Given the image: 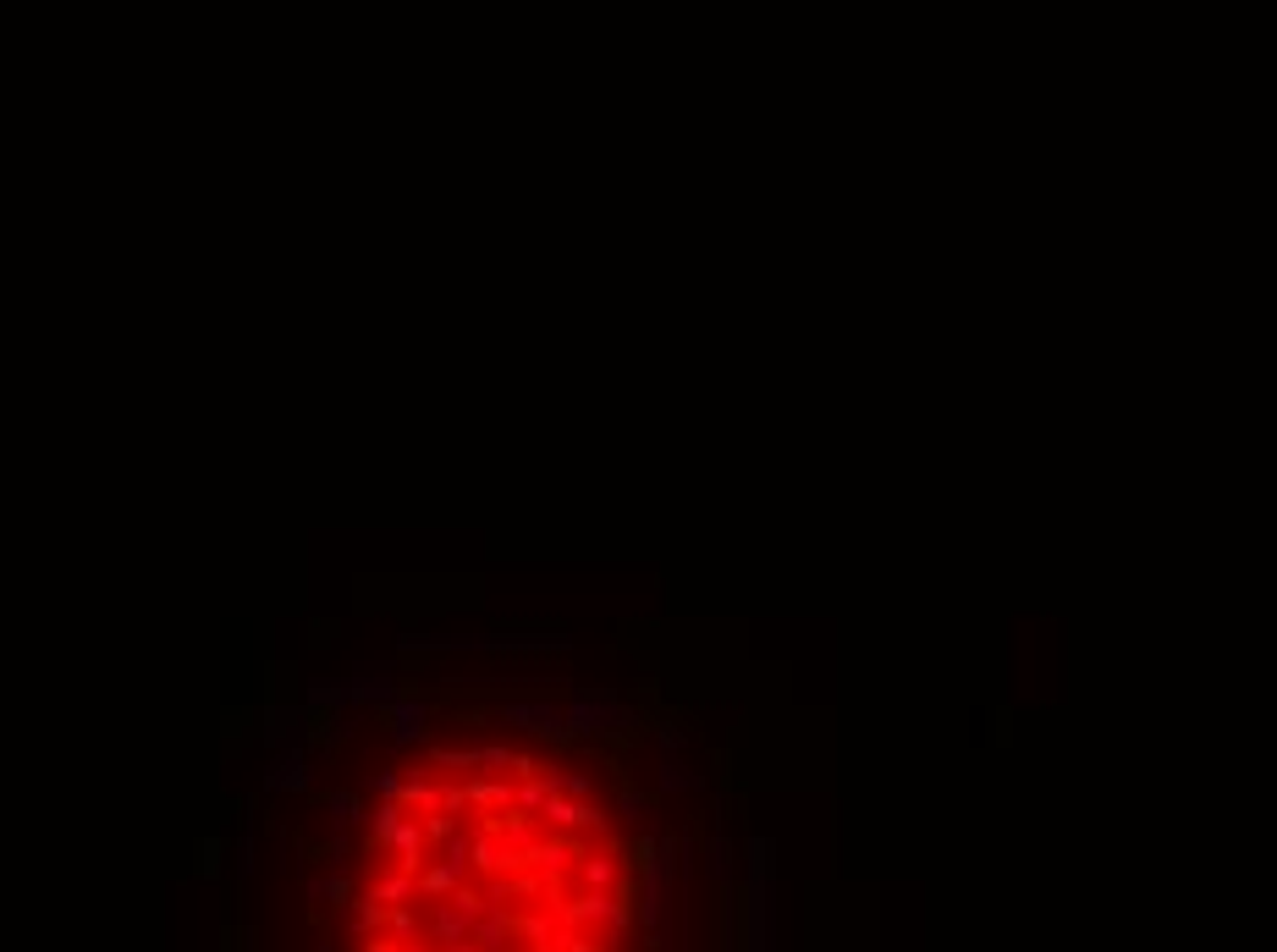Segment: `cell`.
Listing matches in <instances>:
<instances>
[{
    "label": "cell",
    "instance_id": "cell-9",
    "mask_svg": "<svg viewBox=\"0 0 1277 952\" xmlns=\"http://www.w3.org/2000/svg\"><path fill=\"white\" fill-rule=\"evenodd\" d=\"M688 787H699V777L683 760H661V793H688Z\"/></svg>",
    "mask_w": 1277,
    "mask_h": 952
},
{
    "label": "cell",
    "instance_id": "cell-12",
    "mask_svg": "<svg viewBox=\"0 0 1277 952\" xmlns=\"http://www.w3.org/2000/svg\"><path fill=\"white\" fill-rule=\"evenodd\" d=\"M617 809H623V820H645V799H639V793H623Z\"/></svg>",
    "mask_w": 1277,
    "mask_h": 952
},
{
    "label": "cell",
    "instance_id": "cell-8",
    "mask_svg": "<svg viewBox=\"0 0 1277 952\" xmlns=\"http://www.w3.org/2000/svg\"><path fill=\"white\" fill-rule=\"evenodd\" d=\"M325 809H331V826H336V837L353 832L358 820H364V809H358V793H347V787H341V793H331V799H325Z\"/></svg>",
    "mask_w": 1277,
    "mask_h": 952
},
{
    "label": "cell",
    "instance_id": "cell-11",
    "mask_svg": "<svg viewBox=\"0 0 1277 952\" xmlns=\"http://www.w3.org/2000/svg\"><path fill=\"white\" fill-rule=\"evenodd\" d=\"M655 744H661V754H666V760H678V754H683V744H688V738H683L678 727H655Z\"/></svg>",
    "mask_w": 1277,
    "mask_h": 952
},
{
    "label": "cell",
    "instance_id": "cell-6",
    "mask_svg": "<svg viewBox=\"0 0 1277 952\" xmlns=\"http://www.w3.org/2000/svg\"><path fill=\"white\" fill-rule=\"evenodd\" d=\"M314 782L308 777V760H303V748H287L281 760H275V771L265 777V787H281V793H303V787Z\"/></svg>",
    "mask_w": 1277,
    "mask_h": 952
},
{
    "label": "cell",
    "instance_id": "cell-4",
    "mask_svg": "<svg viewBox=\"0 0 1277 952\" xmlns=\"http://www.w3.org/2000/svg\"><path fill=\"white\" fill-rule=\"evenodd\" d=\"M386 732H392L397 744H419L425 738V721H430V699H413V694H397L386 711H380Z\"/></svg>",
    "mask_w": 1277,
    "mask_h": 952
},
{
    "label": "cell",
    "instance_id": "cell-5",
    "mask_svg": "<svg viewBox=\"0 0 1277 952\" xmlns=\"http://www.w3.org/2000/svg\"><path fill=\"white\" fill-rule=\"evenodd\" d=\"M308 721H314V711H308V705H271V711H265V738L281 748L292 732H303Z\"/></svg>",
    "mask_w": 1277,
    "mask_h": 952
},
{
    "label": "cell",
    "instance_id": "cell-1",
    "mask_svg": "<svg viewBox=\"0 0 1277 952\" xmlns=\"http://www.w3.org/2000/svg\"><path fill=\"white\" fill-rule=\"evenodd\" d=\"M402 650H567L562 633H408Z\"/></svg>",
    "mask_w": 1277,
    "mask_h": 952
},
{
    "label": "cell",
    "instance_id": "cell-2",
    "mask_svg": "<svg viewBox=\"0 0 1277 952\" xmlns=\"http://www.w3.org/2000/svg\"><path fill=\"white\" fill-rule=\"evenodd\" d=\"M562 727L579 732V738H595V732H617V727H633V711L617 705L606 694H579L562 705Z\"/></svg>",
    "mask_w": 1277,
    "mask_h": 952
},
{
    "label": "cell",
    "instance_id": "cell-10",
    "mask_svg": "<svg viewBox=\"0 0 1277 952\" xmlns=\"http://www.w3.org/2000/svg\"><path fill=\"white\" fill-rule=\"evenodd\" d=\"M369 787H375L380 804H386V799L402 804V787H408V777H402V771H375V777H369Z\"/></svg>",
    "mask_w": 1277,
    "mask_h": 952
},
{
    "label": "cell",
    "instance_id": "cell-13",
    "mask_svg": "<svg viewBox=\"0 0 1277 952\" xmlns=\"http://www.w3.org/2000/svg\"><path fill=\"white\" fill-rule=\"evenodd\" d=\"M711 870H727V842H711Z\"/></svg>",
    "mask_w": 1277,
    "mask_h": 952
},
{
    "label": "cell",
    "instance_id": "cell-7",
    "mask_svg": "<svg viewBox=\"0 0 1277 952\" xmlns=\"http://www.w3.org/2000/svg\"><path fill=\"white\" fill-rule=\"evenodd\" d=\"M303 705H308V711H347V678H341V682L314 678L303 688Z\"/></svg>",
    "mask_w": 1277,
    "mask_h": 952
},
{
    "label": "cell",
    "instance_id": "cell-3",
    "mask_svg": "<svg viewBox=\"0 0 1277 952\" xmlns=\"http://www.w3.org/2000/svg\"><path fill=\"white\" fill-rule=\"evenodd\" d=\"M501 721H512L524 732H545V738H567L562 705H545V699H512V705H501Z\"/></svg>",
    "mask_w": 1277,
    "mask_h": 952
}]
</instances>
